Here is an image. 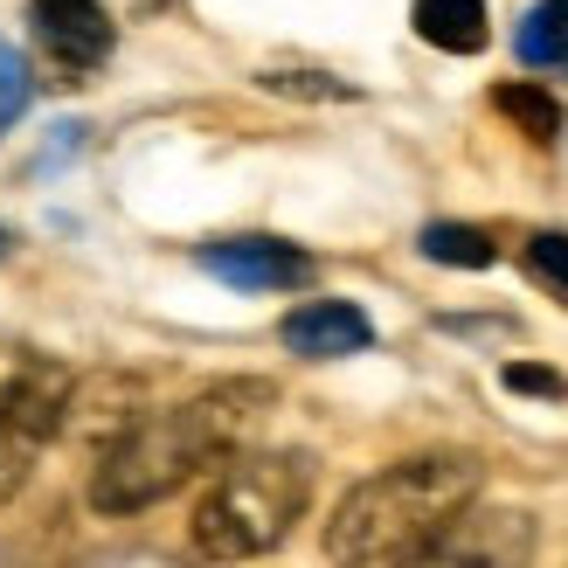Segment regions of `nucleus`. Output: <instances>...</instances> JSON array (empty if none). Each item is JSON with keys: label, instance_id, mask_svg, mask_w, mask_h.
Masks as SVG:
<instances>
[{"label": "nucleus", "instance_id": "obj_14", "mask_svg": "<svg viewBox=\"0 0 568 568\" xmlns=\"http://www.w3.org/2000/svg\"><path fill=\"white\" fill-rule=\"evenodd\" d=\"M264 91H277V98H354V83H333L320 70H264Z\"/></svg>", "mask_w": 568, "mask_h": 568}, {"label": "nucleus", "instance_id": "obj_15", "mask_svg": "<svg viewBox=\"0 0 568 568\" xmlns=\"http://www.w3.org/2000/svg\"><path fill=\"white\" fill-rule=\"evenodd\" d=\"M527 264L541 271L555 292L568 298V236H555V230H541V236H527Z\"/></svg>", "mask_w": 568, "mask_h": 568}, {"label": "nucleus", "instance_id": "obj_10", "mask_svg": "<svg viewBox=\"0 0 568 568\" xmlns=\"http://www.w3.org/2000/svg\"><path fill=\"white\" fill-rule=\"evenodd\" d=\"M416 36L430 49H450V55H478L486 49V0H416Z\"/></svg>", "mask_w": 568, "mask_h": 568}, {"label": "nucleus", "instance_id": "obj_9", "mask_svg": "<svg viewBox=\"0 0 568 568\" xmlns=\"http://www.w3.org/2000/svg\"><path fill=\"white\" fill-rule=\"evenodd\" d=\"M125 423H139V382L132 375H98V382H83L70 388V409H63V430L77 437H91L98 450L125 430Z\"/></svg>", "mask_w": 568, "mask_h": 568}, {"label": "nucleus", "instance_id": "obj_3", "mask_svg": "<svg viewBox=\"0 0 568 568\" xmlns=\"http://www.w3.org/2000/svg\"><path fill=\"white\" fill-rule=\"evenodd\" d=\"M312 499V458L298 450H230L215 465L209 493L194 499V555L209 561H250V555H271L284 534L298 527Z\"/></svg>", "mask_w": 568, "mask_h": 568}, {"label": "nucleus", "instance_id": "obj_2", "mask_svg": "<svg viewBox=\"0 0 568 568\" xmlns=\"http://www.w3.org/2000/svg\"><path fill=\"white\" fill-rule=\"evenodd\" d=\"M478 458L465 450H430V458H403L339 499V514L326 527V555L333 561H423V548L444 534V520L458 506L478 499Z\"/></svg>", "mask_w": 568, "mask_h": 568}, {"label": "nucleus", "instance_id": "obj_11", "mask_svg": "<svg viewBox=\"0 0 568 568\" xmlns=\"http://www.w3.org/2000/svg\"><path fill=\"white\" fill-rule=\"evenodd\" d=\"M514 49H520L527 70H555V77H568V0H541V8L520 21Z\"/></svg>", "mask_w": 568, "mask_h": 568}, {"label": "nucleus", "instance_id": "obj_13", "mask_svg": "<svg viewBox=\"0 0 568 568\" xmlns=\"http://www.w3.org/2000/svg\"><path fill=\"white\" fill-rule=\"evenodd\" d=\"M493 104L506 111V119H514L527 139H541V146H548V139L561 132V104L541 91V83H499V91H493Z\"/></svg>", "mask_w": 568, "mask_h": 568}, {"label": "nucleus", "instance_id": "obj_5", "mask_svg": "<svg viewBox=\"0 0 568 568\" xmlns=\"http://www.w3.org/2000/svg\"><path fill=\"white\" fill-rule=\"evenodd\" d=\"M534 548V520L514 514V506H458V514L444 520V534L430 548H423V561H527Z\"/></svg>", "mask_w": 568, "mask_h": 568}, {"label": "nucleus", "instance_id": "obj_16", "mask_svg": "<svg viewBox=\"0 0 568 568\" xmlns=\"http://www.w3.org/2000/svg\"><path fill=\"white\" fill-rule=\"evenodd\" d=\"M514 395H548V403H561L568 395V382L555 375V367H541V361H506V375H499Z\"/></svg>", "mask_w": 568, "mask_h": 568}, {"label": "nucleus", "instance_id": "obj_8", "mask_svg": "<svg viewBox=\"0 0 568 568\" xmlns=\"http://www.w3.org/2000/svg\"><path fill=\"white\" fill-rule=\"evenodd\" d=\"M36 28H42V42L63 55L70 70H91V63L111 55L104 0H36Z\"/></svg>", "mask_w": 568, "mask_h": 568}, {"label": "nucleus", "instance_id": "obj_6", "mask_svg": "<svg viewBox=\"0 0 568 568\" xmlns=\"http://www.w3.org/2000/svg\"><path fill=\"white\" fill-rule=\"evenodd\" d=\"M202 271L236 284V292H292V284L312 277V257L277 236H222V243H202Z\"/></svg>", "mask_w": 568, "mask_h": 568}, {"label": "nucleus", "instance_id": "obj_17", "mask_svg": "<svg viewBox=\"0 0 568 568\" xmlns=\"http://www.w3.org/2000/svg\"><path fill=\"white\" fill-rule=\"evenodd\" d=\"M28 104V63L14 55V42H0V125H14Z\"/></svg>", "mask_w": 568, "mask_h": 568}, {"label": "nucleus", "instance_id": "obj_12", "mask_svg": "<svg viewBox=\"0 0 568 568\" xmlns=\"http://www.w3.org/2000/svg\"><path fill=\"white\" fill-rule=\"evenodd\" d=\"M423 257L430 264H450V271H493V236L471 230V222H430L423 230Z\"/></svg>", "mask_w": 568, "mask_h": 568}, {"label": "nucleus", "instance_id": "obj_1", "mask_svg": "<svg viewBox=\"0 0 568 568\" xmlns=\"http://www.w3.org/2000/svg\"><path fill=\"white\" fill-rule=\"evenodd\" d=\"M271 409H277L271 382L230 375V382L187 395V403L160 409V416L125 423L91 465V506L98 514H146L166 493H181L194 471H215Z\"/></svg>", "mask_w": 568, "mask_h": 568}, {"label": "nucleus", "instance_id": "obj_4", "mask_svg": "<svg viewBox=\"0 0 568 568\" xmlns=\"http://www.w3.org/2000/svg\"><path fill=\"white\" fill-rule=\"evenodd\" d=\"M70 388H77V375L63 361H21L14 375L0 382V506L36 478L49 444L63 437Z\"/></svg>", "mask_w": 568, "mask_h": 568}, {"label": "nucleus", "instance_id": "obj_7", "mask_svg": "<svg viewBox=\"0 0 568 568\" xmlns=\"http://www.w3.org/2000/svg\"><path fill=\"white\" fill-rule=\"evenodd\" d=\"M277 339H284L298 361H339V354L375 347V326H367V312L347 305V298H312V305H298V312H284Z\"/></svg>", "mask_w": 568, "mask_h": 568}]
</instances>
